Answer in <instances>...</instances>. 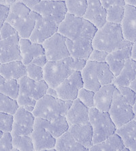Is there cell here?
Returning <instances> with one entry per match:
<instances>
[{
    "instance_id": "obj_1",
    "label": "cell",
    "mask_w": 136,
    "mask_h": 151,
    "mask_svg": "<svg viewBox=\"0 0 136 151\" xmlns=\"http://www.w3.org/2000/svg\"><path fill=\"white\" fill-rule=\"evenodd\" d=\"M132 44L124 40L121 25L110 22H106L103 26L98 28L92 40L93 49L103 50L108 53Z\"/></svg>"
},
{
    "instance_id": "obj_2",
    "label": "cell",
    "mask_w": 136,
    "mask_h": 151,
    "mask_svg": "<svg viewBox=\"0 0 136 151\" xmlns=\"http://www.w3.org/2000/svg\"><path fill=\"white\" fill-rule=\"evenodd\" d=\"M83 87L96 91L101 86L112 83L114 76L106 62H96L86 60L84 68L80 72Z\"/></svg>"
},
{
    "instance_id": "obj_3",
    "label": "cell",
    "mask_w": 136,
    "mask_h": 151,
    "mask_svg": "<svg viewBox=\"0 0 136 151\" xmlns=\"http://www.w3.org/2000/svg\"><path fill=\"white\" fill-rule=\"evenodd\" d=\"M97 28L83 17L67 13L64 19L59 24L58 33L71 40L81 38L93 40Z\"/></svg>"
},
{
    "instance_id": "obj_4",
    "label": "cell",
    "mask_w": 136,
    "mask_h": 151,
    "mask_svg": "<svg viewBox=\"0 0 136 151\" xmlns=\"http://www.w3.org/2000/svg\"><path fill=\"white\" fill-rule=\"evenodd\" d=\"M71 104V101L63 100L46 94L36 101L32 114L35 118L52 120L65 116Z\"/></svg>"
},
{
    "instance_id": "obj_5",
    "label": "cell",
    "mask_w": 136,
    "mask_h": 151,
    "mask_svg": "<svg viewBox=\"0 0 136 151\" xmlns=\"http://www.w3.org/2000/svg\"><path fill=\"white\" fill-rule=\"evenodd\" d=\"M89 121L93 131V145L108 138L117 129L108 112L100 111L94 107L89 108Z\"/></svg>"
},
{
    "instance_id": "obj_6",
    "label": "cell",
    "mask_w": 136,
    "mask_h": 151,
    "mask_svg": "<svg viewBox=\"0 0 136 151\" xmlns=\"http://www.w3.org/2000/svg\"><path fill=\"white\" fill-rule=\"evenodd\" d=\"M108 112L117 129L133 120L135 117L133 106L124 101L118 89L114 93L112 104Z\"/></svg>"
},
{
    "instance_id": "obj_7",
    "label": "cell",
    "mask_w": 136,
    "mask_h": 151,
    "mask_svg": "<svg viewBox=\"0 0 136 151\" xmlns=\"http://www.w3.org/2000/svg\"><path fill=\"white\" fill-rule=\"evenodd\" d=\"M73 72L74 71L71 70L63 59L47 61L43 68V80L49 87L56 88Z\"/></svg>"
},
{
    "instance_id": "obj_8",
    "label": "cell",
    "mask_w": 136,
    "mask_h": 151,
    "mask_svg": "<svg viewBox=\"0 0 136 151\" xmlns=\"http://www.w3.org/2000/svg\"><path fill=\"white\" fill-rule=\"evenodd\" d=\"M65 41V37L57 32L42 42L44 55L48 61H59L70 56Z\"/></svg>"
},
{
    "instance_id": "obj_9",
    "label": "cell",
    "mask_w": 136,
    "mask_h": 151,
    "mask_svg": "<svg viewBox=\"0 0 136 151\" xmlns=\"http://www.w3.org/2000/svg\"><path fill=\"white\" fill-rule=\"evenodd\" d=\"M32 10L37 12L44 19L55 22L58 25L63 21L67 14L65 4L63 1L42 0Z\"/></svg>"
},
{
    "instance_id": "obj_10",
    "label": "cell",
    "mask_w": 136,
    "mask_h": 151,
    "mask_svg": "<svg viewBox=\"0 0 136 151\" xmlns=\"http://www.w3.org/2000/svg\"><path fill=\"white\" fill-rule=\"evenodd\" d=\"M83 87L80 72H73L57 86L58 98L72 101L77 98L79 91Z\"/></svg>"
},
{
    "instance_id": "obj_11",
    "label": "cell",
    "mask_w": 136,
    "mask_h": 151,
    "mask_svg": "<svg viewBox=\"0 0 136 151\" xmlns=\"http://www.w3.org/2000/svg\"><path fill=\"white\" fill-rule=\"evenodd\" d=\"M35 116L32 112L19 107L13 114L12 128L10 134L15 135H28L30 136L33 130Z\"/></svg>"
},
{
    "instance_id": "obj_12",
    "label": "cell",
    "mask_w": 136,
    "mask_h": 151,
    "mask_svg": "<svg viewBox=\"0 0 136 151\" xmlns=\"http://www.w3.org/2000/svg\"><path fill=\"white\" fill-rule=\"evenodd\" d=\"M18 83L19 85V94L30 97L35 101L46 95L48 87L47 83L44 80L35 81L27 76H24L18 80Z\"/></svg>"
},
{
    "instance_id": "obj_13",
    "label": "cell",
    "mask_w": 136,
    "mask_h": 151,
    "mask_svg": "<svg viewBox=\"0 0 136 151\" xmlns=\"http://www.w3.org/2000/svg\"><path fill=\"white\" fill-rule=\"evenodd\" d=\"M19 39L18 34L6 39H0V64L17 60L21 61Z\"/></svg>"
},
{
    "instance_id": "obj_14",
    "label": "cell",
    "mask_w": 136,
    "mask_h": 151,
    "mask_svg": "<svg viewBox=\"0 0 136 151\" xmlns=\"http://www.w3.org/2000/svg\"><path fill=\"white\" fill-rule=\"evenodd\" d=\"M58 27L59 25L55 22L48 21L40 16L35 22L29 39L32 42L42 44L46 39L58 32Z\"/></svg>"
},
{
    "instance_id": "obj_15",
    "label": "cell",
    "mask_w": 136,
    "mask_h": 151,
    "mask_svg": "<svg viewBox=\"0 0 136 151\" xmlns=\"http://www.w3.org/2000/svg\"><path fill=\"white\" fill-rule=\"evenodd\" d=\"M30 137L34 151H46L55 148L56 138L43 127L34 123L33 130Z\"/></svg>"
},
{
    "instance_id": "obj_16",
    "label": "cell",
    "mask_w": 136,
    "mask_h": 151,
    "mask_svg": "<svg viewBox=\"0 0 136 151\" xmlns=\"http://www.w3.org/2000/svg\"><path fill=\"white\" fill-rule=\"evenodd\" d=\"M83 18L96 28H100L106 23V10L99 0H87Z\"/></svg>"
},
{
    "instance_id": "obj_17",
    "label": "cell",
    "mask_w": 136,
    "mask_h": 151,
    "mask_svg": "<svg viewBox=\"0 0 136 151\" xmlns=\"http://www.w3.org/2000/svg\"><path fill=\"white\" fill-rule=\"evenodd\" d=\"M89 108L76 98L72 101V104L65 116L69 126L82 125L89 123Z\"/></svg>"
},
{
    "instance_id": "obj_18",
    "label": "cell",
    "mask_w": 136,
    "mask_h": 151,
    "mask_svg": "<svg viewBox=\"0 0 136 151\" xmlns=\"http://www.w3.org/2000/svg\"><path fill=\"white\" fill-rule=\"evenodd\" d=\"M124 40L131 43L136 42V8L125 5L124 17L121 22Z\"/></svg>"
},
{
    "instance_id": "obj_19",
    "label": "cell",
    "mask_w": 136,
    "mask_h": 151,
    "mask_svg": "<svg viewBox=\"0 0 136 151\" xmlns=\"http://www.w3.org/2000/svg\"><path fill=\"white\" fill-rule=\"evenodd\" d=\"M65 42L70 57L73 58L87 60L93 49L91 39L81 38L71 40L66 38Z\"/></svg>"
},
{
    "instance_id": "obj_20",
    "label": "cell",
    "mask_w": 136,
    "mask_h": 151,
    "mask_svg": "<svg viewBox=\"0 0 136 151\" xmlns=\"http://www.w3.org/2000/svg\"><path fill=\"white\" fill-rule=\"evenodd\" d=\"M117 89L113 83L101 86L94 93L93 107L103 112H108L112 104L114 93Z\"/></svg>"
},
{
    "instance_id": "obj_21",
    "label": "cell",
    "mask_w": 136,
    "mask_h": 151,
    "mask_svg": "<svg viewBox=\"0 0 136 151\" xmlns=\"http://www.w3.org/2000/svg\"><path fill=\"white\" fill-rule=\"evenodd\" d=\"M19 48L21 61L24 65L30 63L35 57L44 55V50L42 44L32 42L30 39L20 37Z\"/></svg>"
},
{
    "instance_id": "obj_22",
    "label": "cell",
    "mask_w": 136,
    "mask_h": 151,
    "mask_svg": "<svg viewBox=\"0 0 136 151\" xmlns=\"http://www.w3.org/2000/svg\"><path fill=\"white\" fill-rule=\"evenodd\" d=\"M34 123L45 128L55 138L59 137L69 128L65 116H61L52 120H46L42 118L35 117Z\"/></svg>"
},
{
    "instance_id": "obj_23",
    "label": "cell",
    "mask_w": 136,
    "mask_h": 151,
    "mask_svg": "<svg viewBox=\"0 0 136 151\" xmlns=\"http://www.w3.org/2000/svg\"><path fill=\"white\" fill-rule=\"evenodd\" d=\"M68 130L73 138L88 150L93 146V131L89 123L82 125H70Z\"/></svg>"
},
{
    "instance_id": "obj_24",
    "label": "cell",
    "mask_w": 136,
    "mask_h": 151,
    "mask_svg": "<svg viewBox=\"0 0 136 151\" xmlns=\"http://www.w3.org/2000/svg\"><path fill=\"white\" fill-rule=\"evenodd\" d=\"M115 133L120 137L124 147L130 151H136V121L134 119L117 128Z\"/></svg>"
},
{
    "instance_id": "obj_25",
    "label": "cell",
    "mask_w": 136,
    "mask_h": 151,
    "mask_svg": "<svg viewBox=\"0 0 136 151\" xmlns=\"http://www.w3.org/2000/svg\"><path fill=\"white\" fill-rule=\"evenodd\" d=\"M136 78V61L131 58L126 60L119 76L114 77L112 83L117 86H128Z\"/></svg>"
},
{
    "instance_id": "obj_26",
    "label": "cell",
    "mask_w": 136,
    "mask_h": 151,
    "mask_svg": "<svg viewBox=\"0 0 136 151\" xmlns=\"http://www.w3.org/2000/svg\"><path fill=\"white\" fill-rule=\"evenodd\" d=\"M0 75L7 79L19 80L26 76V65L19 60L0 64Z\"/></svg>"
},
{
    "instance_id": "obj_27",
    "label": "cell",
    "mask_w": 136,
    "mask_h": 151,
    "mask_svg": "<svg viewBox=\"0 0 136 151\" xmlns=\"http://www.w3.org/2000/svg\"><path fill=\"white\" fill-rule=\"evenodd\" d=\"M40 15L32 10L27 16L22 18L13 25L21 38L29 39Z\"/></svg>"
},
{
    "instance_id": "obj_28",
    "label": "cell",
    "mask_w": 136,
    "mask_h": 151,
    "mask_svg": "<svg viewBox=\"0 0 136 151\" xmlns=\"http://www.w3.org/2000/svg\"><path fill=\"white\" fill-rule=\"evenodd\" d=\"M55 149L56 151H87L85 147L79 144L67 130L56 138Z\"/></svg>"
},
{
    "instance_id": "obj_29",
    "label": "cell",
    "mask_w": 136,
    "mask_h": 151,
    "mask_svg": "<svg viewBox=\"0 0 136 151\" xmlns=\"http://www.w3.org/2000/svg\"><path fill=\"white\" fill-rule=\"evenodd\" d=\"M124 147L120 137L114 133L101 142L93 144L89 151H122Z\"/></svg>"
},
{
    "instance_id": "obj_30",
    "label": "cell",
    "mask_w": 136,
    "mask_h": 151,
    "mask_svg": "<svg viewBox=\"0 0 136 151\" xmlns=\"http://www.w3.org/2000/svg\"><path fill=\"white\" fill-rule=\"evenodd\" d=\"M8 6L9 11L5 21L12 26L22 18L27 16L32 11L30 8L27 7L23 4L17 1Z\"/></svg>"
},
{
    "instance_id": "obj_31",
    "label": "cell",
    "mask_w": 136,
    "mask_h": 151,
    "mask_svg": "<svg viewBox=\"0 0 136 151\" xmlns=\"http://www.w3.org/2000/svg\"><path fill=\"white\" fill-rule=\"evenodd\" d=\"M19 90V85L17 80L7 79L0 75V93L12 99H17Z\"/></svg>"
},
{
    "instance_id": "obj_32",
    "label": "cell",
    "mask_w": 136,
    "mask_h": 151,
    "mask_svg": "<svg viewBox=\"0 0 136 151\" xmlns=\"http://www.w3.org/2000/svg\"><path fill=\"white\" fill-rule=\"evenodd\" d=\"M68 14L83 17L87 6V0H65Z\"/></svg>"
},
{
    "instance_id": "obj_33",
    "label": "cell",
    "mask_w": 136,
    "mask_h": 151,
    "mask_svg": "<svg viewBox=\"0 0 136 151\" xmlns=\"http://www.w3.org/2000/svg\"><path fill=\"white\" fill-rule=\"evenodd\" d=\"M124 7L123 5H114L106 9V22L121 24L124 17Z\"/></svg>"
},
{
    "instance_id": "obj_34",
    "label": "cell",
    "mask_w": 136,
    "mask_h": 151,
    "mask_svg": "<svg viewBox=\"0 0 136 151\" xmlns=\"http://www.w3.org/2000/svg\"><path fill=\"white\" fill-rule=\"evenodd\" d=\"M12 146L19 151H34L32 138L28 135L12 136Z\"/></svg>"
},
{
    "instance_id": "obj_35",
    "label": "cell",
    "mask_w": 136,
    "mask_h": 151,
    "mask_svg": "<svg viewBox=\"0 0 136 151\" xmlns=\"http://www.w3.org/2000/svg\"><path fill=\"white\" fill-rule=\"evenodd\" d=\"M19 108L16 99L0 93V112L14 114Z\"/></svg>"
},
{
    "instance_id": "obj_36",
    "label": "cell",
    "mask_w": 136,
    "mask_h": 151,
    "mask_svg": "<svg viewBox=\"0 0 136 151\" xmlns=\"http://www.w3.org/2000/svg\"><path fill=\"white\" fill-rule=\"evenodd\" d=\"M94 93L93 91L82 87L78 93L77 99L86 107L91 108L94 106Z\"/></svg>"
},
{
    "instance_id": "obj_37",
    "label": "cell",
    "mask_w": 136,
    "mask_h": 151,
    "mask_svg": "<svg viewBox=\"0 0 136 151\" xmlns=\"http://www.w3.org/2000/svg\"><path fill=\"white\" fill-rule=\"evenodd\" d=\"M132 45L114 50L112 52L108 53V56L113 59L118 60V61H126V60L130 59L131 57Z\"/></svg>"
},
{
    "instance_id": "obj_38",
    "label": "cell",
    "mask_w": 136,
    "mask_h": 151,
    "mask_svg": "<svg viewBox=\"0 0 136 151\" xmlns=\"http://www.w3.org/2000/svg\"><path fill=\"white\" fill-rule=\"evenodd\" d=\"M26 76L35 81L43 80V68L32 63L26 65Z\"/></svg>"
},
{
    "instance_id": "obj_39",
    "label": "cell",
    "mask_w": 136,
    "mask_h": 151,
    "mask_svg": "<svg viewBox=\"0 0 136 151\" xmlns=\"http://www.w3.org/2000/svg\"><path fill=\"white\" fill-rule=\"evenodd\" d=\"M13 123V114L0 112V131L11 132Z\"/></svg>"
},
{
    "instance_id": "obj_40",
    "label": "cell",
    "mask_w": 136,
    "mask_h": 151,
    "mask_svg": "<svg viewBox=\"0 0 136 151\" xmlns=\"http://www.w3.org/2000/svg\"><path fill=\"white\" fill-rule=\"evenodd\" d=\"M117 88L122 98L124 99L127 103L132 106L134 105L135 100V92L134 91L131 89L128 86H117Z\"/></svg>"
},
{
    "instance_id": "obj_41",
    "label": "cell",
    "mask_w": 136,
    "mask_h": 151,
    "mask_svg": "<svg viewBox=\"0 0 136 151\" xmlns=\"http://www.w3.org/2000/svg\"><path fill=\"white\" fill-rule=\"evenodd\" d=\"M16 100L18 104V106L19 107L23 108L24 109H25L26 110L31 112H33V109H34L35 103L37 101L30 97L24 96V95L20 94L18 95Z\"/></svg>"
},
{
    "instance_id": "obj_42",
    "label": "cell",
    "mask_w": 136,
    "mask_h": 151,
    "mask_svg": "<svg viewBox=\"0 0 136 151\" xmlns=\"http://www.w3.org/2000/svg\"><path fill=\"white\" fill-rule=\"evenodd\" d=\"M63 61L69 65L71 70L73 71H76V72H81L82 69L85 65L86 60L78 59V58H73L72 57H68L63 59Z\"/></svg>"
},
{
    "instance_id": "obj_43",
    "label": "cell",
    "mask_w": 136,
    "mask_h": 151,
    "mask_svg": "<svg viewBox=\"0 0 136 151\" xmlns=\"http://www.w3.org/2000/svg\"><path fill=\"white\" fill-rule=\"evenodd\" d=\"M106 62L114 77H117L121 72L125 61H118L107 56Z\"/></svg>"
},
{
    "instance_id": "obj_44",
    "label": "cell",
    "mask_w": 136,
    "mask_h": 151,
    "mask_svg": "<svg viewBox=\"0 0 136 151\" xmlns=\"http://www.w3.org/2000/svg\"><path fill=\"white\" fill-rule=\"evenodd\" d=\"M12 147V136L10 132H4L0 138V151H11Z\"/></svg>"
},
{
    "instance_id": "obj_45",
    "label": "cell",
    "mask_w": 136,
    "mask_h": 151,
    "mask_svg": "<svg viewBox=\"0 0 136 151\" xmlns=\"http://www.w3.org/2000/svg\"><path fill=\"white\" fill-rule=\"evenodd\" d=\"M18 34L17 30L10 24L4 22L0 28V38L6 39L13 35Z\"/></svg>"
},
{
    "instance_id": "obj_46",
    "label": "cell",
    "mask_w": 136,
    "mask_h": 151,
    "mask_svg": "<svg viewBox=\"0 0 136 151\" xmlns=\"http://www.w3.org/2000/svg\"><path fill=\"white\" fill-rule=\"evenodd\" d=\"M108 53L103 50L93 49L87 60L96 62H106V57Z\"/></svg>"
},
{
    "instance_id": "obj_47",
    "label": "cell",
    "mask_w": 136,
    "mask_h": 151,
    "mask_svg": "<svg viewBox=\"0 0 136 151\" xmlns=\"http://www.w3.org/2000/svg\"><path fill=\"white\" fill-rule=\"evenodd\" d=\"M102 6L106 9L114 5H123L125 6L124 0H99Z\"/></svg>"
},
{
    "instance_id": "obj_48",
    "label": "cell",
    "mask_w": 136,
    "mask_h": 151,
    "mask_svg": "<svg viewBox=\"0 0 136 151\" xmlns=\"http://www.w3.org/2000/svg\"><path fill=\"white\" fill-rule=\"evenodd\" d=\"M9 11V6L0 4V28L5 22ZM1 39V38H0Z\"/></svg>"
},
{
    "instance_id": "obj_49",
    "label": "cell",
    "mask_w": 136,
    "mask_h": 151,
    "mask_svg": "<svg viewBox=\"0 0 136 151\" xmlns=\"http://www.w3.org/2000/svg\"><path fill=\"white\" fill-rule=\"evenodd\" d=\"M47 59H46V57L45 55H40V56L35 57V59L32 60V61L31 63L33 64H35L37 66H40V67L44 68V66L46 65V63H47Z\"/></svg>"
},
{
    "instance_id": "obj_50",
    "label": "cell",
    "mask_w": 136,
    "mask_h": 151,
    "mask_svg": "<svg viewBox=\"0 0 136 151\" xmlns=\"http://www.w3.org/2000/svg\"><path fill=\"white\" fill-rule=\"evenodd\" d=\"M42 0H17V1L23 4L24 5H25L27 7L30 8L31 10H32Z\"/></svg>"
},
{
    "instance_id": "obj_51",
    "label": "cell",
    "mask_w": 136,
    "mask_h": 151,
    "mask_svg": "<svg viewBox=\"0 0 136 151\" xmlns=\"http://www.w3.org/2000/svg\"><path fill=\"white\" fill-rule=\"evenodd\" d=\"M46 95H50V96L54 97H58V95H57V92L56 91V88H52V87H48L47 90H46Z\"/></svg>"
},
{
    "instance_id": "obj_52",
    "label": "cell",
    "mask_w": 136,
    "mask_h": 151,
    "mask_svg": "<svg viewBox=\"0 0 136 151\" xmlns=\"http://www.w3.org/2000/svg\"><path fill=\"white\" fill-rule=\"evenodd\" d=\"M131 58L136 61V42L133 43L132 49H131Z\"/></svg>"
},
{
    "instance_id": "obj_53",
    "label": "cell",
    "mask_w": 136,
    "mask_h": 151,
    "mask_svg": "<svg viewBox=\"0 0 136 151\" xmlns=\"http://www.w3.org/2000/svg\"><path fill=\"white\" fill-rule=\"evenodd\" d=\"M125 5H128L136 8V0H124Z\"/></svg>"
},
{
    "instance_id": "obj_54",
    "label": "cell",
    "mask_w": 136,
    "mask_h": 151,
    "mask_svg": "<svg viewBox=\"0 0 136 151\" xmlns=\"http://www.w3.org/2000/svg\"><path fill=\"white\" fill-rule=\"evenodd\" d=\"M129 87H130L131 89L134 91L135 92H136V78L131 82V84L129 85Z\"/></svg>"
},
{
    "instance_id": "obj_55",
    "label": "cell",
    "mask_w": 136,
    "mask_h": 151,
    "mask_svg": "<svg viewBox=\"0 0 136 151\" xmlns=\"http://www.w3.org/2000/svg\"><path fill=\"white\" fill-rule=\"evenodd\" d=\"M17 0H6V6H10V4H13Z\"/></svg>"
},
{
    "instance_id": "obj_56",
    "label": "cell",
    "mask_w": 136,
    "mask_h": 151,
    "mask_svg": "<svg viewBox=\"0 0 136 151\" xmlns=\"http://www.w3.org/2000/svg\"><path fill=\"white\" fill-rule=\"evenodd\" d=\"M133 110H136V92H135V100L134 105L133 106Z\"/></svg>"
},
{
    "instance_id": "obj_57",
    "label": "cell",
    "mask_w": 136,
    "mask_h": 151,
    "mask_svg": "<svg viewBox=\"0 0 136 151\" xmlns=\"http://www.w3.org/2000/svg\"><path fill=\"white\" fill-rule=\"evenodd\" d=\"M0 4H1V5H6V0H0Z\"/></svg>"
},
{
    "instance_id": "obj_58",
    "label": "cell",
    "mask_w": 136,
    "mask_h": 151,
    "mask_svg": "<svg viewBox=\"0 0 136 151\" xmlns=\"http://www.w3.org/2000/svg\"><path fill=\"white\" fill-rule=\"evenodd\" d=\"M43 1H65V0H43Z\"/></svg>"
},
{
    "instance_id": "obj_59",
    "label": "cell",
    "mask_w": 136,
    "mask_h": 151,
    "mask_svg": "<svg viewBox=\"0 0 136 151\" xmlns=\"http://www.w3.org/2000/svg\"><path fill=\"white\" fill-rule=\"evenodd\" d=\"M3 132H1V131H0V138H1V137L2 136V135H3Z\"/></svg>"
},
{
    "instance_id": "obj_60",
    "label": "cell",
    "mask_w": 136,
    "mask_h": 151,
    "mask_svg": "<svg viewBox=\"0 0 136 151\" xmlns=\"http://www.w3.org/2000/svg\"><path fill=\"white\" fill-rule=\"evenodd\" d=\"M133 112H134L135 116H136V110H133Z\"/></svg>"
},
{
    "instance_id": "obj_61",
    "label": "cell",
    "mask_w": 136,
    "mask_h": 151,
    "mask_svg": "<svg viewBox=\"0 0 136 151\" xmlns=\"http://www.w3.org/2000/svg\"><path fill=\"white\" fill-rule=\"evenodd\" d=\"M134 119V120H135V121H136V116H135V117H134V119Z\"/></svg>"
}]
</instances>
